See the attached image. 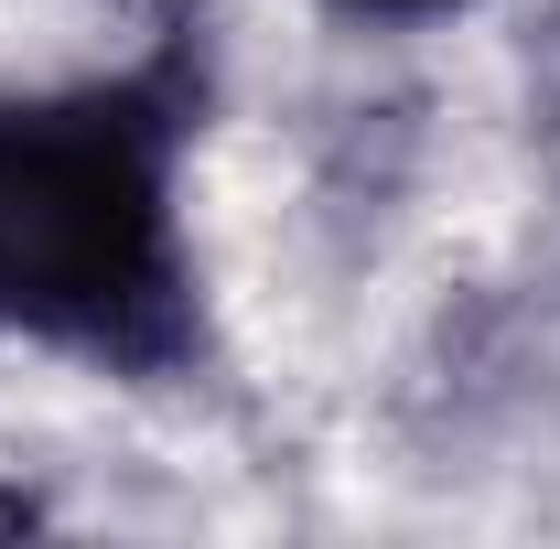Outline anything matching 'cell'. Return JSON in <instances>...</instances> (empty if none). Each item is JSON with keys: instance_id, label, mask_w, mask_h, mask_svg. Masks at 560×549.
Instances as JSON below:
<instances>
[{"instance_id": "obj_2", "label": "cell", "mask_w": 560, "mask_h": 549, "mask_svg": "<svg viewBox=\"0 0 560 549\" xmlns=\"http://www.w3.org/2000/svg\"><path fill=\"white\" fill-rule=\"evenodd\" d=\"M335 11H366V22H431V11H464V0H335Z\"/></svg>"}, {"instance_id": "obj_1", "label": "cell", "mask_w": 560, "mask_h": 549, "mask_svg": "<svg viewBox=\"0 0 560 549\" xmlns=\"http://www.w3.org/2000/svg\"><path fill=\"white\" fill-rule=\"evenodd\" d=\"M0 324L108 366L184 344L173 119L119 86L0 108Z\"/></svg>"}]
</instances>
